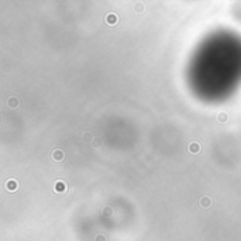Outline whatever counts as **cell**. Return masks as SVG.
Masks as SVG:
<instances>
[{"label": "cell", "mask_w": 241, "mask_h": 241, "mask_svg": "<svg viewBox=\"0 0 241 241\" xmlns=\"http://www.w3.org/2000/svg\"><path fill=\"white\" fill-rule=\"evenodd\" d=\"M199 148H200V147H199L197 142H192V144H189V151H190L192 154H196L199 151Z\"/></svg>", "instance_id": "obj_6"}, {"label": "cell", "mask_w": 241, "mask_h": 241, "mask_svg": "<svg viewBox=\"0 0 241 241\" xmlns=\"http://www.w3.org/2000/svg\"><path fill=\"white\" fill-rule=\"evenodd\" d=\"M6 188H7V190H11V192L17 190V182H16L14 179H10V181H7V183H6Z\"/></svg>", "instance_id": "obj_3"}, {"label": "cell", "mask_w": 241, "mask_h": 241, "mask_svg": "<svg viewBox=\"0 0 241 241\" xmlns=\"http://www.w3.org/2000/svg\"><path fill=\"white\" fill-rule=\"evenodd\" d=\"M210 205H212V200H210V197L205 196V197L200 199V206H203V207H209Z\"/></svg>", "instance_id": "obj_5"}, {"label": "cell", "mask_w": 241, "mask_h": 241, "mask_svg": "<svg viewBox=\"0 0 241 241\" xmlns=\"http://www.w3.org/2000/svg\"><path fill=\"white\" fill-rule=\"evenodd\" d=\"M117 21H118V18H117V14H114V13H109V14L106 16V23L109 25L117 24Z\"/></svg>", "instance_id": "obj_1"}, {"label": "cell", "mask_w": 241, "mask_h": 241, "mask_svg": "<svg viewBox=\"0 0 241 241\" xmlns=\"http://www.w3.org/2000/svg\"><path fill=\"white\" fill-rule=\"evenodd\" d=\"M52 159L54 161H62L64 159V152H62V149H55L52 152Z\"/></svg>", "instance_id": "obj_2"}, {"label": "cell", "mask_w": 241, "mask_h": 241, "mask_svg": "<svg viewBox=\"0 0 241 241\" xmlns=\"http://www.w3.org/2000/svg\"><path fill=\"white\" fill-rule=\"evenodd\" d=\"M55 192H65L66 190V186H65V183L62 181H58L57 183H55Z\"/></svg>", "instance_id": "obj_4"}, {"label": "cell", "mask_w": 241, "mask_h": 241, "mask_svg": "<svg viewBox=\"0 0 241 241\" xmlns=\"http://www.w3.org/2000/svg\"><path fill=\"white\" fill-rule=\"evenodd\" d=\"M18 104V100L16 99V97H11V99H9V106H11V109H16Z\"/></svg>", "instance_id": "obj_8"}, {"label": "cell", "mask_w": 241, "mask_h": 241, "mask_svg": "<svg viewBox=\"0 0 241 241\" xmlns=\"http://www.w3.org/2000/svg\"><path fill=\"white\" fill-rule=\"evenodd\" d=\"M227 118H228V116H227L226 113H219V114H217V120H219L220 123H224V121H227Z\"/></svg>", "instance_id": "obj_7"}]
</instances>
